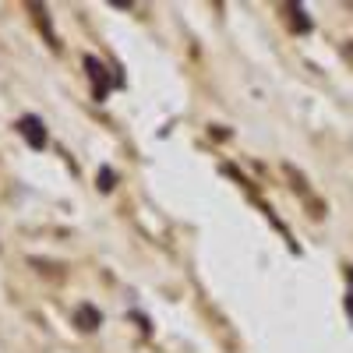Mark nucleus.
Returning <instances> with one entry per match:
<instances>
[{"label": "nucleus", "mask_w": 353, "mask_h": 353, "mask_svg": "<svg viewBox=\"0 0 353 353\" xmlns=\"http://www.w3.org/2000/svg\"><path fill=\"white\" fill-rule=\"evenodd\" d=\"M18 134L32 145V149H43V145H46V128H43L39 117H21V121H18Z\"/></svg>", "instance_id": "1"}, {"label": "nucleus", "mask_w": 353, "mask_h": 353, "mask_svg": "<svg viewBox=\"0 0 353 353\" xmlns=\"http://www.w3.org/2000/svg\"><path fill=\"white\" fill-rule=\"evenodd\" d=\"M78 321H81V329L88 332V329H96V325H99L103 318H99V314H96L92 307H81V311H78Z\"/></svg>", "instance_id": "2"}]
</instances>
